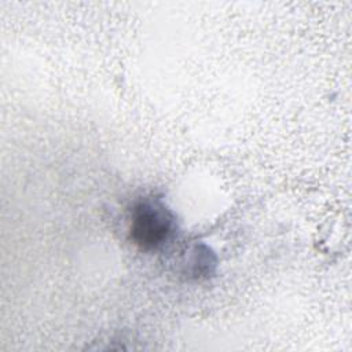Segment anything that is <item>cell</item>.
<instances>
[{
	"label": "cell",
	"instance_id": "cell-1",
	"mask_svg": "<svg viewBox=\"0 0 352 352\" xmlns=\"http://www.w3.org/2000/svg\"><path fill=\"white\" fill-rule=\"evenodd\" d=\"M173 228V217L169 210L155 202L139 204L132 216L131 234L135 243L142 248H155L168 239Z\"/></svg>",
	"mask_w": 352,
	"mask_h": 352
}]
</instances>
